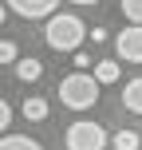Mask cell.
Returning a JSON list of instances; mask_svg holds the SVG:
<instances>
[{
	"label": "cell",
	"mask_w": 142,
	"mask_h": 150,
	"mask_svg": "<svg viewBox=\"0 0 142 150\" xmlns=\"http://www.w3.org/2000/svg\"><path fill=\"white\" fill-rule=\"evenodd\" d=\"M122 103H126V111L142 115V75H138V79H130L126 87H122Z\"/></svg>",
	"instance_id": "52a82bcc"
},
{
	"label": "cell",
	"mask_w": 142,
	"mask_h": 150,
	"mask_svg": "<svg viewBox=\"0 0 142 150\" xmlns=\"http://www.w3.org/2000/svg\"><path fill=\"white\" fill-rule=\"evenodd\" d=\"M40 75H44V63H40L36 55H24V59H16V79H24V83H36Z\"/></svg>",
	"instance_id": "8992f818"
},
{
	"label": "cell",
	"mask_w": 142,
	"mask_h": 150,
	"mask_svg": "<svg viewBox=\"0 0 142 150\" xmlns=\"http://www.w3.org/2000/svg\"><path fill=\"white\" fill-rule=\"evenodd\" d=\"M0 150H44V146L36 138H28V134H4L0 138Z\"/></svg>",
	"instance_id": "9c48e42d"
},
{
	"label": "cell",
	"mask_w": 142,
	"mask_h": 150,
	"mask_svg": "<svg viewBox=\"0 0 142 150\" xmlns=\"http://www.w3.org/2000/svg\"><path fill=\"white\" fill-rule=\"evenodd\" d=\"M122 16H126L134 28H142V0H122Z\"/></svg>",
	"instance_id": "7c38bea8"
},
{
	"label": "cell",
	"mask_w": 142,
	"mask_h": 150,
	"mask_svg": "<svg viewBox=\"0 0 142 150\" xmlns=\"http://www.w3.org/2000/svg\"><path fill=\"white\" fill-rule=\"evenodd\" d=\"M119 59H99L95 63V83H99V87H103V83H119Z\"/></svg>",
	"instance_id": "ba28073f"
},
{
	"label": "cell",
	"mask_w": 142,
	"mask_h": 150,
	"mask_svg": "<svg viewBox=\"0 0 142 150\" xmlns=\"http://www.w3.org/2000/svg\"><path fill=\"white\" fill-rule=\"evenodd\" d=\"M55 4L59 0H4V8L8 12H16V16H24V20H52L55 16Z\"/></svg>",
	"instance_id": "277c9868"
},
{
	"label": "cell",
	"mask_w": 142,
	"mask_h": 150,
	"mask_svg": "<svg viewBox=\"0 0 142 150\" xmlns=\"http://www.w3.org/2000/svg\"><path fill=\"white\" fill-rule=\"evenodd\" d=\"M4 20H8V8H4V4H0V24H4Z\"/></svg>",
	"instance_id": "2e32d148"
},
{
	"label": "cell",
	"mask_w": 142,
	"mask_h": 150,
	"mask_svg": "<svg viewBox=\"0 0 142 150\" xmlns=\"http://www.w3.org/2000/svg\"><path fill=\"white\" fill-rule=\"evenodd\" d=\"M59 99H63V107H71V111H87V107H95V103H99V83H95V75L75 71V75H67V79H59Z\"/></svg>",
	"instance_id": "7a4b0ae2"
},
{
	"label": "cell",
	"mask_w": 142,
	"mask_h": 150,
	"mask_svg": "<svg viewBox=\"0 0 142 150\" xmlns=\"http://www.w3.org/2000/svg\"><path fill=\"white\" fill-rule=\"evenodd\" d=\"M44 40H47L52 52H79V44L87 40V28H83L79 16L55 12L52 20H47V28H44Z\"/></svg>",
	"instance_id": "6da1fadb"
},
{
	"label": "cell",
	"mask_w": 142,
	"mask_h": 150,
	"mask_svg": "<svg viewBox=\"0 0 142 150\" xmlns=\"http://www.w3.org/2000/svg\"><path fill=\"white\" fill-rule=\"evenodd\" d=\"M71 4H99V0H71Z\"/></svg>",
	"instance_id": "e0dca14e"
},
{
	"label": "cell",
	"mask_w": 142,
	"mask_h": 150,
	"mask_svg": "<svg viewBox=\"0 0 142 150\" xmlns=\"http://www.w3.org/2000/svg\"><path fill=\"white\" fill-rule=\"evenodd\" d=\"M20 111H24L28 122H44V119H47V99H24Z\"/></svg>",
	"instance_id": "30bf717a"
},
{
	"label": "cell",
	"mask_w": 142,
	"mask_h": 150,
	"mask_svg": "<svg viewBox=\"0 0 142 150\" xmlns=\"http://www.w3.org/2000/svg\"><path fill=\"white\" fill-rule=\"evenodd\" d=\"M20 55H16V44L12 40H0V63H16Z\"/></svg>",
	"instance_id": "4fadbf2b"
},
{
	"label": "cell",
	"mask_w": 142,
	"mask_h": 150,
	"mask_svg": "<svg viewBox=\"0 0 142 150\" xmlns=\"http://www.w3.org/2000/svg\"><path fill=\"white\" fill-rule=\"evenodd\" d=\"M63 142H67V150H103L107 146V130L99 127L95 119H79V122L67 127Z\"/></svg>",
	"instance_id": "3957f363"
},
{
	"label": "cell",
	"mask_w": 142,
	"mask_h": 150,
	"mask_svg": "<svg viewBox=\"0 0 142 150\" xmlns=\"http://www.w3.org/2000/svg\"><path fill=\"white\" fill-rule=\"evenodd\" d=\"M75 67H79V71L91 67V55H87V52H75Z\"/></svg>",
	"instance_id": "9a60e30c"
},
{
	"label": "cell",
	"mask_w": 142,
	"mask_h": 150,
	"mask_svg": "<svg viewBox=\"0 0 142 150\" xmlns=\"http://www.w3.org/2000/svg\"><path fill=\"white\" fill-rule=\"evenodd\" d=\"M138 146H142V138L134 130H119V134H114V150H138Z\"/></svg>",
	"instance_id": "8fae6325"
},
{
	"label": "cell",
	"mask_w": 142,
	"mask_h": 150,
	"mask_svg": "<svg viewBox=\"0 0 142 150\" xmlns=\"http://www.w3.org/2000/svg\"><path fill=\"white\" fill-rule=\"evenodd\" d=\"M8 122H12V107L0 99V130H8Z\"/></svg>",
	"instance_id": "5bb4252c"
},
{
	"label": "cell",
	"mask_w": 142,
	"mask_h": 150,
	"mask_svg": "<svg viewBox=\"0 0 142 150\" xmlns=\"http://www.w3.org/2000/svg\"><path fill=\"white\" fill-rule=\"evenodd\" d=\"M114 52H119V59H126V63H142V28L126 24L122 36L114 40Z\"/></svg>",
	"instance_id": "5b68a950"
}]
</instances>
